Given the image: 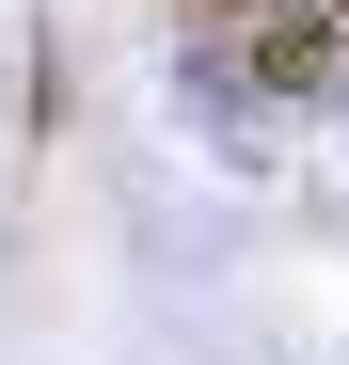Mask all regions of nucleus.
<instances>
[{
	"mask_svg": "<svg viewBox=\"0 0 349 365\" xmlns=\"http://www.w3.org/2000/svg\"><path fill=\"white\" fill-rule=\"evenodd\" d=\"M333 16H349V0H333Z\"/></svg>",
	"mask_w": 349,
	"mask_h": 365,
	"instance_id": "f03ea898",
	"label": "nucleus"
},
{
	"mask_svg": "<svg viewBox=\"0 0 349 365\" xmlns=\"http://www.w3.org/2000/svg\"><path fill=\"white\" fill-rule=\"evenodd\" d=\"M174 16H222V0H174Z\"/></svg>",
	"mask_w": 349,
	"mask_h": 365,
	"instance_id": "f257e3e1",
	"label": "nucleus"
}]
</instances>
